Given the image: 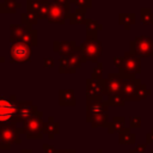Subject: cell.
I'll use <instances>...</instances> for the list:
<instances>
[{
    "mask_svg": "<svg viewBox=\"0 0 153 153\" xmlns=\"http://www.w3.org/2000/svg\"><path fill=\"white\" fill-rule=\"evenodd\" d=\"M140 22L143 25H153V11L149 7H142L140 10Z\"/></svg>",
    "mask_w": 153,
    "mask_h": 153,
    "instance_id": "cell-11",
    "label": "cell"
},
{
    "mask_svg": "<svg viewBox=\"0 0 153 153\" xmlns=\"http://www.w3.org/2000/svg\"><path fill=\"white\" fill-rule=\"evenodd\" d=\"M26 127L30 131H37L38 130V121L37 118H31L27 123H26Z\"/></svg>",
    "mask_w": 153,
    "mask_h": 153,
    "instance_id": "cell-16",
    "label": "cell"
},
{
    "mask_svg": "<svg viewBox=\"0 0 153 153\" xmlns=\"http://www.w3.org/2000/svg\"><path fill=\"white\" fill-rule=\"evenodd\" d=\"M71 45H73V43H62V51L63 53H69L73 48H71Z\"/></svg>",
    "mask_w": 153,
    "mask_h": 153,
    "instance_id": "cell-20",
    "label": "cell"
},
{
    "mask_svg": "<svg viewBox=\"0 0 153 153\" xmlns=\"http://www.w3.org/2000/svg\"><path fill=\"white\" fill-rule=\"evenodd\" d=\"M118 71L124 79L137 78V75L141 73V57L129 50L126 51L122 56V65Z\"/></svg>",
    "mask_w": 153,
    "mask_h": 153,
    "instance_id": "cell-1",
    "label": "cell"
},
{
    "mask_svg": "<svg viewBox=\"0 0 153 153\" xmlns=\"http://www.w3.org/2000/svg\"><path fill=\"white\" fill-rule=\"evenodd\" d=\"M87 92L88 99H100L102 94L106 93V79H88Z\"/></svg>",
    "mask_w": 153,
    "mask_h": 153,
    "instance_id": "cell-4",
    "label": "cell"
},
{
    "mask_svg": "<svg viewBox=\"0 0 153 153\" xmlns=\"http://www.w3.org/2000/svg\"><path fill=\"white\" fill-rule=\"evenodd\" d=\"M124 78L120 73H110L106 78V94L121 92Z\"/></svg>",
    "mask_w": 153,
    "mask_h": 153,
    "instance_id": "cell-7",
    "label": "cell"
},
{
    "mask_svg": "<svg viewBox=\"0 0 153 153\" xmlns=\"http://www.w3.org/2000/svg\"><path fill=\"white\" fill-rule=\"evenodd\" d=\"M80 51L82 57H85V60L97 61L98 57L102 55V43L97 39L96 35L93 36L88 35L86 42L80 47Z\"/></svg>",
    "mask_w": 153,
    "mask_h": 153,
    "instance_id": "cell-3",
    "label": "cell"
},
{
    "mask_svg": "<svg viewBox=\"0 0 153 153\" xmlns=\"http://www.w3.org/2000/svg\"><path fill=\"white\" fill-rule=\"evenodd\" d=\"M102 74H103V65L99 62L96 67V69L93 71V74H92V78L93 79H102Z\"/></svg>",
    "mask_w": 153,
    "mask_h": 153,
    "instance_id": "cell-17",
    "label": "cell"
},
{
    "mask_svg": "<svg viewBox=\"0 0 153 153\" xmlns=\"http://www.w3.org/2000/svg\"><path fill=\"white\" fill-rule=\"evenodd\" d=\"M11 55H12V59L14 61H26L30 59V55H31V49H30V45L25 44V43H14L11 48Z\"/></svg>",
    "mask_w": 153,
    "mask_h": 153,
    "instance_id": "cell-6",
    "label": "cell"
},
{
    "mask_svg": "<svg viewBox=\"0 0 153 153\" xmlns=\"http://www.w3.org/2000/svg\"><path fill=\"white\" fill-rule=\"evenodd\" d=\"M14 114L16 106L6 99H0V122L8 121L14 116Z\"/></svg>",
    "mask_w": 153,
    "mask_h": 153,
    "instance_id": "cell-8",
    "label": "cell"
},
{
    "mask_svg": "<svg viewBox=\"0 0 153 153\" xmlns=\"http://www.w3.org/2000/svg\"><path fill=\"white\" fill-rule=\"evenodd\" d=\"M108 97H109V104H111V105L122 106V105H124V103H126V98H124L122 91H121V92L110 93V94H108Z\"/></svg>",
    "mask_w": 153,
    "mask_h": 153,
    "instance_id": "cell-12",
    "label": "cell"
},
{
    "mask_svg": "<svg viewBox=\"0 0 153 153\" xmlns=\"http://www.w3.org/2000/svg\"><path fill=\"white\" fill-rule=\"evenodd\" d=\"M63 14H65V8L61 5L55 4V5H51L49 7L48 18L50 22H62Z\"/></svg>",
    "mask_w": 153,
    "mask_h": 153,
    "instance_id": "cell-9",
    "label": "cell"
},
{
    "mask_svg": "<svg viewBox=\"0 0 153 153\" xmlns=\"http://www.w3.org/2000/svg\"><path fill=\"white\" fill-rule=\"evenodd\" d=\"M118 23L123 25L124 30H130L131 25L136 23V14L135 13H120Z\"/></svg>",
    "mask_w": 153,
    "mask_h": 153,
    "instance_id": "cell-10",
    "label": "cell"
},
{
    "mask_svg": "<svg viewBox=\"0 0 153 153\" xmlns=\"http://www.w3.org/2000/svg\"><path fill=\"white\" fill-rule=\"evenodd\" d=\"M87 29H88V32H96L98 30H102V25L94 20H88L87 22Z\"/></svg>",
    "mask_w": 153,
    "mask_h": 153,
    "instance_id": "cell-15",
    "label": "cell"
},
{
    "mask_svg": "<svg viewBox=\"0 0 153 153\" xmlns=\"http://www.w3.org/2000/svg\"><path fill=\"white\" fill-rule=\"evenodd\" d=\"M140 123H141V118L139 116H135L130 120V126L131 127H140Z\"/></svg>",
    "mask_w": 153,
    "mask_h": 153,
    "instance_id": "cell-18",
    "label": "cell"
},
{
    "mask_svg": "<svg viewBox=\"0 0 153 153\" xmlns=\"http://www.w3.org/2000/svg\"><path fill=\"white\" fill-rule=\"evenodd\" d=\"M1 139L4 141H6V142L12 141L14 139V130L12 128H10V127L2 128V130H1Z\"/></svg>",
    "mask_w": 153,
    "mask_h": 153,
    "instance_id": "cell-14",
    "label": "cell"
},
{
    "mask_svg": "<svg viewBox=\"0 0 153 153\" xmlns=\"http://www.w3.org/2000/svg\"><path fill=\"white\" fill-rule=\"evenodd\" d=\"M152 94V91L145 85V84H141L135 93V97H134V100H141V99H146L148 96Z\"/></svg>",
    "mask_w": 153,
    "mask_h": 153,
    "instance_id": "cell-13",
    "label": "cell"
},
{
    "mask_svg": "<svg viewBox=\"0 0 153 153\" xmlns=\"http://www.w3.org/2000/svg\"><path fill=\"white\" fill-rule=\"evenodd\" d=\"M141 85V79L140 78H128L124 79L123 86H122V93L126 98V100H134L135 93Z\"/></svg>",
    "mask_w": 153,
    "mask_h": 153,
    "instance_id": "cell-5",
    "label": "cell"
},
{
    "mask_svg": "<svg viewBox=\"0 0 153 153\" xmlns=\"http://www.w3.org/2000/svg\"><path fill=\"white\" fill-rule=\"evenodd\" d=\"M129 51L142 57L153 56V38L151 36H137L129 43Z\"/></svg>",
    "mask_w": 153,
    "mask_h": 153,
    "instance_id": "cell-2",
    "label": "cell"
},
{
    "mask_svg": "<svg viewBox=\"0 0 153 153\" xmlns=\"http://www.w3.org/2000/svg\"><path fill=\"white\" fill-rule=\"evenodd\" d=\"M75 2L81 7H90L91 6V0H75Z\"/></svg>",
    "mask_w": 153,
    "mask_h": 153,
    "instance_id": "cell-19",
    "label": "cell"
}]
</instances>
